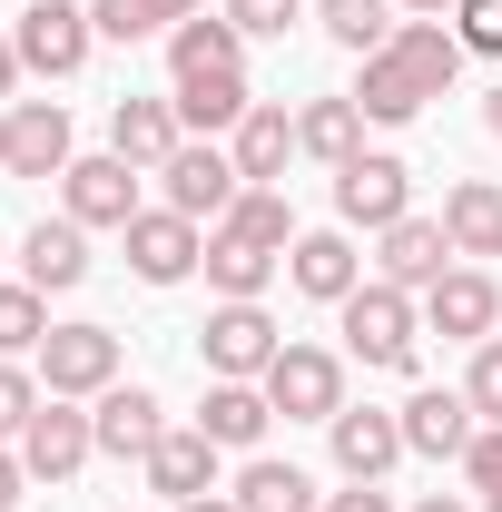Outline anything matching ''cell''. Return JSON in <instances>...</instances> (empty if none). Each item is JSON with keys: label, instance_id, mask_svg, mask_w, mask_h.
Returning a JSON list of instances; mask_svg holds the SVG:
<instances>
[{"label": "cell", "instance_id": "obj_1", "mask_svg": "<svg viewBox=\"0 0 502 512\" xmlns=\"http://www.w3.org/2000/svg\"><path fill=\"white\" fill-rule=\"evenodd\" d=\"M463 60H473V50H463V40H453L443 20H404V30L384 40L375 60H365V79H355V109H365L375 128L424 119V109H434L443 89L463 79Z\"/></svg>", "mask_w": 502, "mask_h": 512}, {"label": "cell", "instance_id": "obj_2", "mask_svg": "<svg viewBox=\"0 0 502 512\" xmlns=\"http://www.w3.org/2000/svg\"><path fill=\"white\" fill-rule=\"evenodd\" d=\"M335 325H345V355H355V365H375V375H414V335H424V306H414L404 286L365 276V286L335 306Z\"/></svg>", "mask_w": 502, "mask_h": 512}, {"label": "cell", "instance_id": "obj_3", "mask_svg": "<svg viewBox=\"0 0 502 512\" xmlns=\"http://www.w3.org/2000/svg\"><path fill=\"white\" fill-rule=\"evenodd\" d=\"M10 40H20V69L30 79H79L89 50H99V20H89V0H30Z\"/></svg>", "mask_w": 502, "mask_h": 512}, {"label": "cell", "instance_id": "obj_4", "mask_svg": "<svg viewBox=\"0 0 502 512\" xmlns=\"http://www.w3.org/2000/svg\"><path fill=\"white\" fill-rule=\"evenodd\" d=\"M335 217H345V227H365V237H384L394 217H414V168H404L394 148L345 158V168H335Z\"/></svg>", "mask_w": 502, "mask_h": 512}, {"label": "cell", "instance_id": "obj_5", "mask_svg": "<svg viewBox=\"0 0 502 512\" xmlns=\"http://www.w3.org/2000/svg\"><path fill=\"white\" fill-rule=\"evenodd\" d=\"M256 384H266V404L286 424H335L345 414V355H325V345H286Z\"/></svg>", "mask_w": 502, "mask_h": 512}, {"label": "cell", "instance_id": "obj_6", "mask_svg": "<svg viewBox=\"0 0 502 512\" xmlns=\"http://www.w3.org/2000/svg\"><path fill=\"white\" fill-rule=\"evenodd\" d=\"M197 355H207V375H217V384H256L276 355H286V335H276V316L247 296V306H217V316L197 325Z\"/></svg>", "mask_w": 502, "mask_h": 512}, {"label": "cell", "instance_id": "obj_7", "mask_svg": "<svg viewBox=\"0 0 502 512\" xmlns=\"http://www.w3.org/2000/svg\"><path fill=\"white\" fill-rule=\"evenodd\" d=\"M119 237H128V276H138V286H188L197 256H207V227L178 217V207H138Z\"/></svg>", "mask_w": 502, "mask_h": 512}, {"label": "cell", "instance_id": "obj_8", "mask_svg": "<svg viewBox=\"0 0 502 512\" xmlns=\"http://www.w3.org/2000/svg\"><path fill=\"white\" fill-rule=\"evenodd\" d=\"M40 384L69 394V404H99L119 384V335L109 325H50L40 335Z\"/></svg>", "mask_w": 502, "mask_h": 512}, {"label": "cell", "instance_id": "obj_9", "mask_svg": "<svg viewBox=\"0 0 502 512\" xmlns=\"http://www.w3.org/2000/svg\"><path fill=\"white\" fill-rule=\"evenodd\" d=\"M69 109L60 99H10V119H0V168L10 178H69Z\"/></svg>", "mask_w": 502, "mask_h": 512}, {"label": "cell", "instance_id": "obj_10", "mask_svg": "<svg viewBox=\"0 0 502 512\" xmlns=\"http://www.w3.org/2000/svg\"><path fill=\"white\" fill-rule=\"evenodd\" d=\"M158 188H168V207H178V217L217 227V217L237 207V188H247V178H237V158H227L217 138H188V148H178V158L158 168Z\"/></svg>", "mask_w": 502, "mask_h": 512}, {"label": "cell", "instance_id": "obj_11", "mask_svg": "<svg viewBox=\"0 0 502 512\" xmlns=\"http://www.w3.org/2000/svg\"><path fill=\"white\" fill-rule=\"evenodd\" d=\"M138 178H148V168H128L119 148H99V158H69V178H60V217H79V227H128V217H138Z\"/></svg>", "mask_w": 502, "mask_h": 512}, {"label": "cell", "instance_id": "obj_12", "mask_svg": "<svg viewBox=\"0 0 502 512\" xmlns=\"http://www.w3.org/2000/svg\"><path fill=\"white\" fill-rule=\"evenodd\" d=\"M424 325H434V335H453V345H483V335L502 325L493 266H443L434 286H424Z\"/></svg>", "mask_w": 502, "mask_h": 512}, {"label": "cell", "instance_id": "obj_13", "mask_svg": "<svg viewBox=\"0 0 502 512\" xmlns=\"http://www.w3.org/2000/svg\"><path fill=\"white\" fill-rule=\"evenodd\" d=\"M10 453H20V473H30V483H69V473L99 453V434H89V414H79L69 394H50V404L30 414V434H20Z\"/></svg>", "mask_w": 502, "mask_h": 512}, {"label": "cell", "instance_id": "obj_14", "mask_svg": "<svg viewBox=\"0 0 502 512\" xmlns=\"http://www.w3.org/2000/svg\"><path fill=\"white\" fill-rule=\"evenodd\" d=\"M473 434H483V414H473V394H463V384H414V394H404V453L463 463Z\"/></svg>", "mask_w": 502, "mask_h": 512}, {"label": "cell", "instance_id": "obj_15", "mask_svg": "<svg viewBox=\"0 0 502 512\" xmlns=\"http://www.w3.org/2000/svg\"><path fill=\"white\" fill-rule=\"evenodd\" d=\"M325 444H335V473H345V483H384V473L404 463V414H384V404H345V414L325 424Z\"/></svg>", "mask_w": 502, "mask_h": 512}, {"label": "cell", "instance_id": "obj_16", "mask_svg": "<svg viewBox=\"0 0 502 512\" xmlns=\"http://www.w3.org/2000/svg\"><path fill=\"white\" fill-rule=\"evenodd\" d=\"M286 286H296V296H315V306H345V296L365 286L355 237H345V227H306V237L286 247Z\"/></svg>", "mask_w": 502, "mask_h": 512}, {"label": "cell", "instance_id": "obj_17", "mask_svg": "<svg viewBox=\"0 0 502 512\" xmlns=\"http://www.w3.org/2000/svg\"><path fill=\"white\" fill-rule=\"evenodd\" d=\"M443 266H453V237H443V217H394L375 237V276L384 286H404V296H424Z\"/></svg>", "mask_w": 502, "mask_h": 512}, {"label": "cell", "instance_id": "obj_18", "mask_svg": "<svg viewBox=\"0 0 502 512\" xmlns=\"http://www.w3.org/2000/svg\"><path fill=\"white\" fill-rule=\"evenodd\" d=\"M109 148H119L128 168H148V178H158V168L188 148V128H178V99H119V109H109Z\"/></svg>", "mask_w": 502, "mask_h": 512}, {"label": "cell", "instance_id": "obj_19", "mask_svg": "<svg viewBox=\"0 0 502 512\" xmlns=\"http://www.w3.org/2000/svg\"><path fill=\"white\" fill-rule=\"evenodd\" d=\"M148 493H168V503H197V493H217V444L197 434V424H168L158 444H148Z\"/></svg>", "mask_w": 502, "mask_h": 512}, {"label": "cell", "instance_id": "obj_20", "mask_svg": "<svg viewBox=\"0 0 502 512\" xmlns=\"http://www.w3.org/2000/svg\"><path fill=\"white\" fill-rule=\"evenodd\" d=\"M168 99H178V128H188V138H237V119L256 109L247 69H197V79H178Z\"/></svg>", "mask_w": 502, "mask_h": 512}, {"label": "cell", "instance_id": "obj_21", "mask_svg": "<svg viewBox=\"0 0 502 512\" xmlns=\"http://www.w3.org/2000/svg\"><path fill=\"white\" fill-rule=\"evenodd\" d=\"M20 276H30L40 296H69V286L89 276V227H79V217H40V227L20 237Z\"/></svg>", "mask_w": 502, "mask_h": 512}, {"label": "cell", "instance_id": "obj_22", "mask_svg": "<svg viewBox=\"0 0 502 512\" xmlns=\"http://www.w3.org/2000/svg\"><path fill=\"white\" fill-rule=\"evenodd\" d=\"M266 424H276L266 384H207V404H197V434H207L217 453H256V444H266Z\"/></svg>", "mask_w": 502, "mask_h": 512}, {"label": "cell", "instance_id": "obj_23", "mask_svg": "<svg viewBox=\"0 0 502 512\" xmlns=\"http://www.w3.org/2000/svg\"><path fill=\"white\" fill-rule=\"evenodd\" d=\"M89 434H99V453H138V463H148V444H158V434H168V424H158V394H148V384H109V394H99V404H89Z\"/></svg>", "mask_w": 502, "mask_h": 512}, {"label": "cell", "instance_id": "obj_24", "mask_svg": "<svg viewBox=\"0 0 502 512\" xmlns=\"http://www.w3.org/2000/svg\"><path fill=\"white\" fill-rule=\"evenodd\" d=\"M227 158H237V178H247V188H276V178H286V158H296V119L256 99L247 119H237V138H227Z\"/></svg>", "mask_w": 502, "mask_h": 512}, {"label": "cell", "instance_id": "obj_25", "mask_svg": "<svg viewBox=\"0 0 502 512\" xmlns=\"http://www.w3.org/2000/svg\"><path fill=\"white\" fill-rule=\"evenodd\" d=\"M443 237H453V256H502V188L493 178H453L443 188Z\"/></svg>", "mask_w": 502, "mask_h": 512}, {"label": "cell", "instance_id": "obj_26", "mask_svg": "<svg viewBox=\"0 0 502 512\" xmlns=\"http://www.w3.org/2000/svg\"><path fill=\"white\" fill-rule=\"evenodd\" d=\"M296 158H325V168L365 158V109H355V89H345V99H306V109H296Z\"/></svg>", "mask_w": 502, "mask_h": 512}, {"label": "cell", "instance_id": "obj_27", "mask_svg": "<svg viewBox=\"0 0 502 512\" xmlns=\"http://www.w3.org/2000/svg\"><path fill=\"white\" fill-rule=\"evenodd\" d=\"M237 512H325L306 463H276V453H247V473H237Z\"/></svg>", "mask_w": 502, "mask_h": 512}, {"label": "cell", "instance_id": "obj_28", "mask_svg": "<svg viewBox=\"0 0 502 512\" xmlns=\"http://www.w3.org/2000/svg\"><path fill=\"white\" fill-rule=\"evenodd\" d=\"M207 286H217V306H247V296H266V276L286 266V256H266V247H247V237H227V227H207Z\"/></svg>", "mask_w": 502, "mask_h": 512}, {"label": "cell", "instance_id": "obj_29", "mask_svg": "<svg viewBox=\"0 0 502 512\" xmlns=\"http://www.w3.org/2000/svg\"><path fill=\"white\" fill-rule=\"evenodd\" d=\"M315 30H325L335 50H355V60H375L384 40L404 30V10H394V0H315Z\"/></svg>", "mask_w": 502, "mask_h": 512}, {"label": "cell", "instance_id": "obj_30", "mask_svg": "<svg viewBox=\"0 0 502 512\" xmlns=\"http://www.w3.org/2000/svg\"><path fill=\"white\" fill-rule=\"evenodd\" d=\"M227 237H247V247H266V256H286L306 227H296V207H286V188H237V207L217 217Z\"/></svg>", "mask_w": 502, "mask_h": 512}, {"label": "cell", "instance_id": "obj_31", "mask_svg": "<svg viewBox=\"0 0 502 512\" xmlns=\"http://www.w3.org/2000/svg\"><path fill=\"white\" fill-rule=\"evenodd\" d=\"M237 50H247V40H237V20H227V10H217V20H178V30H168V69H178V79H197V69H237Z\"/></svg>", "mask_w": 502, "mask_h": 512}, {"label": "cell", "instance_id": "obj_32", "mask_svg": "<svg viewBox=\"0 0 502 512\" xmlns=\"http://www.w3.org/2000/svg\"><path fill=\"white\" fill-rule=\"evenodd\" d=\"M40 335H50V296L20 276V286H0V355H40Z\"/></svg>", "mask_w": 502, "mask_h": 512}, {"label": "cell", "instance_id": "obj_33", "mask_svg": "<svg viewBox=\"0 0 502 512\" xmlns=\"http://www.w3.org/2000/svg\"><path fill=\"white\" fill-rule=\"evenodd\" d=\"M40 404H50V384H40V375H20V365H10V355H0V444H20V434H30V414H40Z\"/></svg>", "mask_w": 502, "mask_h": 512}, {"label": "cell", "instance_id": "obj_34", "mask_svg": "<svg viewBox=\"0 0 502 512\" xmlns=\"http://www.w3.org/2000/svg\"><path fill=\"white\" fill-rule=\"evenodd\" d=\"M89 20H99V40H158L168 30L158 0H89Z\"/></svg>", "mask_w": 502, "mask_h": 512}, {"label": "cell", "instance_id": "obj_35", "mask_svg": "<svg viewBox=\"0 0 502 512\" xmlns=\"http://www.w3.org/2000/svg\"><path fill=\"white\" fill-rule=\"evenodd\" d=\"M227 20H237V40H286L306 20V0H227Z\"/></svg>", "mask_w": 502, "mask_h": 512}, {"label": "cell", "instance_id": "obj_36", "mask_svg": "<svg viewBox=\"0 0 502 512\" xmlns=\"http://www.w3.org/2000/svg\"><path fill=\"white\" fill-rule=\"evenodd\" d=\"M463 394H473V414H483V424H502V335H483V345H473Z\"/></svg>", "mask_w": 502, "mask_h": 512}, {"label": "cell", "instance_id": "obj_37", "mask_svg": "<svg viewBox=\"0 0 502 512\" xmlns=\"http://www.w3.org/2000/svg\"><path fill=\"white\" fill-rule=\"evenodd\" d=\"M453 40L483 50V60H502V0H453Z\"/></svg>", "mask_w": 502, "mask_h": 512}, {"label": "cell", "instance_id": "obj_38", "mask_svg": "<svg viewBox=\"0 0 502 512\" xmlns=\"http://www.w3.org/2000/svg\"><path fill=\"white\" fill-rule=\"evenodd\" d=\"M463 483H473V493H502V424H483V434L463 444Z\"/></svg>", "mask_w": 502, "mask_h": 512}, {"label": "cell", "instance_id": "obj_39", "mask_svg": "<svg viewBox=\"0 0 502 512\" xmlns=\"http://www.w3.org/2000/svg\"><path fill=\"white\" fill-rule=\"evenodd\" d=\"M325 512H394V503H384V483H355V493H325Z\"/></svg>", "mask_w": 502, "mask_h": 512}, {"label": "cell", "instance_id": "obj_40", "mask_svg": "<svg viewBox=\"0 0 502 512\" xmlns=\"http://www.w3.org/2000/svg\"><path fill=\"white\" fill-rule=\"evenodd\" d=\"M20 483H30V473H20V453H10V444H0V512H10V503H20Z\"/></svg>", "mask_w": 502, "mask_h": 512}, {"label": "cell", "instance_id": "obj_41", "mask_svg": "<svg viewBox=\"0 0 502 512\" xmlns=\"http://www.w3.org/2000/svg\"><path fill=\"white\" fill-rule=\"evenodd\" d=\"M10 89H20V40L0 30V99H10Z\"/></svg>", "mask_w": 502, "mask_h": 512}, {"label": "cell", "instance_id": "obj_42", "mask_svg": "<svg viewBox=\"0 0 502 512\" xmlns=\"http://www.w3.org/2000/svg\"><path fill=\"white\" fill-rule=\"evenodd\" d=\"M394 10H404V20H443L453 0H394Z\"/></svg>", "mask_w": 502, "mask_h": 512}, {"label": "cell", "instance_id": "obj_43", "mask_svg": "<svg viewBox=\"0 0 502 512\" xmlns=\"http://www.w3.org/2000/svg\"><path fill=\"white\" fill-rule=\"evenodd\" d=\"M178 512H237V493H197V503H178Z\"/></svg>", "mask_w": 502, "mask_h": 512}, {"label": "cell", "instance_id": "obj_44", "mask_svg": "<svg viewBox=\"0 0 502 512\" xmlns=\"http://www.w3.org/2000/svg\"><path fill=\"white\" fill-rule=\"evenodd\" d=\"M414 512H473V503H463V493H424Z\"/></svg>", "mask_w": 502, "mask_h": 512}, {"label": "cell", "instance_id": "obj_45", "mask_svg": "<svg viewBox=\"0 0 502 512\" xmlns=\"http://www.w3.org/2000/svg\"><path fill=\"white\" fill-rule=\"evenodd\" d=\"M483 128H493V138H502V79H493V89H483Z\"/></svg>", "mask_w": 502, "mask_h": 512}, {"label": "cell", "instance_id": "obj_46", "mask_svg": "<svg viewBox=\"0 0 502 512\" xmlns=\"http://www.w3.org/2000/svg\"><path fill=\"white\" fill-rule=\"evenodd\" d=\"M483 512H502V493H483Z\"/></svg>", "mask_w": 502, "mask_h": 512}]
</instances>
